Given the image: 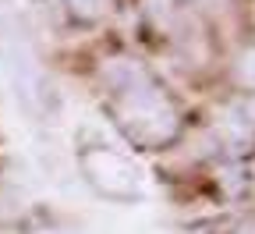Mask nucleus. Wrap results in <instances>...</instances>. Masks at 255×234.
Wrapping results in <instances>:
<instances>
[{"instance_id":"nucleus-3","label":"nucleus","mask_w":255,"mask_h":234,"mask_svg":"<svg viewBox=\"0 0 255 234\" xmlns=\"http://www.w3.org/2000/svg\"><path fill=\"white\" fill-rule=\"evenodd\" d=\"M216 142L227 149L231 156H248L255 149V121L231 110L216 117Z\"/></svg>"},{"instance_id":"nucleus-7","label":"nucleus","mask_w":255,"mask_h":234,"mask_svg":"<svg viewBox=\"0 0 255 234\" xmlns=\"http://www.w3.org/2000/svg\"><path fill=\"white\" fill-rule=\"evenodd\" d=\"M28 234H71V231H57V227H43V231H28Z\"/></svg>"},{"instance_id":"nucleus-1","label":"nucleus","mask_w":255,"mask_h":234,"mask_svg":"<svg viewBox=\"0 0 255 234\" xmlns=\"http://www.w3.org/2000/svg\"><path fill=\"white\" fill-rule=\"evenodd\" d=\"M107 107L121 135L138 149H167L184 128L177 99L149 68L131 57H110L100 68Z\"/></svg>"},{"instance_id":"nucleus-9","label":"nucleus","mask_w":255,"mask_h":234,"mask_svg":"<svg viewBox=\"0 0 255 234\" xmlns=\"http://www.w3.org/2000/svg\"><path fill=\"white\" fill-rule=\"evenodd\" d=\"M252 121H255V107H252Z\"/></svg>"},{"instance_id":"nucleus-8","label":"nucleus","mask_w":255,"mask_h":234,"mask_svg":"<svg viewBox=\"0 0 255 234\" xmlns=\"http://www.w3.org/2000/svg\"><path fill=\"white\" fill-rule=\"evenodd\" d=\"M195 4H206V7H223L227 0H195Z\"/></svg>"},{"instance_id":"nucleus-6","label":"nucleus","mask_w":255,"mask_h":234,"mask_svg":"<svg viewBox=\"0 0 255 234\" xmlns=\"http://www.w3.org/2000/svg\"><path fill=\"white\" fill-rule=\"evenodd\" d=\"M231 234H255V213H248L245 220H238V227Z\"/></svg>"},{"instance_id":"nucleus-4","label":"nucleus","mask_w":255,"mask_h":234,"mask_svg":"<svg viewBox=\"0 0 255 234\" xmlns=\"http://www.w3.org/2000/svg\"><path fill=\"white\" fill-rule=\"evenodd\" d=\"M64 11H68L78 25H92V21L103 18L107 0H64Z\"/></svg>"},{"instance_id":"nucleus-2","label":"nucleus","mask_w":255,"mask_h":234,"mask_svg":"<svg viewBox=\"0 0 255 234\" xmlns=\"http://www.w3.org/2000/svg\"><path fill=\"white\" fill-rule=\"evenodd\" d=\"M82 174L92 185V192L110 199V203H138L145 195V178L138 171V163L114 146L96 142L82 149Z\"/></svg>"},{"instance_id":"nucleus-5","label":"nucleus","mask_w":255,"mask_h":234,"mask_svg":"<svg viewBox=\"0 0 255 234\" xmlns=\"http://www.w3.org/2000/svg\"><path fill=\"white\" fill-rule=\"evenodd\" d=\"M234 82L241 85V89H248V92H255V43L252 46H245L241 53H238V60H234Z\"/></svg>"}]
</instances>
